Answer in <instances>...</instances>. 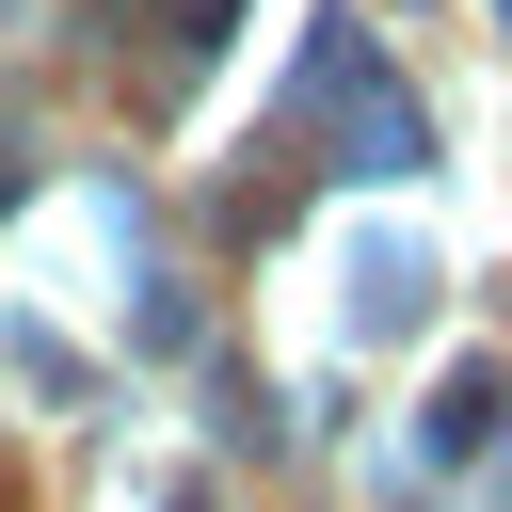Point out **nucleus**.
Returning <instances> with one entry per match:
<instances>
[{
  "label": "nucleus",
  "instance_id": "7ed1b4c3",
  "mask_svg": "<svg viewBox=\"0 0 512 512\" xmlns=\"http://www.w3.org/2000/svg\"><path fill=\"white\" fill-rule=\"evenodd\" d=\"M0 192H16V128H0Z\"/></svg>",
  "mask_w": 512,
  "mask_h": 512
},
{
  "label": "nucleus",
  "instance_id": "f03ea898",
  "mask_svg": "<svg viewBox=\"0 0 512 512\" xmlns=\"http://www.w3.org/2000/svg\"><path fill=\"white\" fill-rule=\"evenodd\" d=\"M496 400H512L496 368H448V400H432V448H480V432H496Z\"/></svg>",
  "mask_w": 512,
  "mask_h": 512
},
{
  "label": "nucleus",
  "instance_id": "f257e3e1",
  "mask_svg": "<svg viewBox=\"0 0 512 512\" xmlns=\"http://www.w3.org/2000/svg\"><path fill=\"white\" fill-rule=\"evenodd\" d=\"M304 112H336V176H416V160H432L416 96H400V80H368L352 16H320V32H304Z\"/></svg>",
  "mask_w": 512,
  "mask_h": 512
},
{
  "label": "nucleus",
  "instance_id": "20e7f679",
  "mask_svg": "<svg viewBox=\"0 0 512 512\" xmlns=\"http://www.w3.org/2000/svg\"><path fill=\"white\" fill-rule=\"evenodd\" d=\"M496 16H512V0H496Z\"/></svg>",
  "mask_w": 512,
  "mask_h": 512
}]
</instances>
